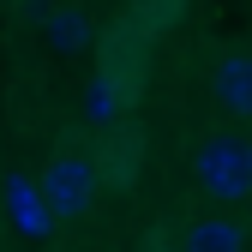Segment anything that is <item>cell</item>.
I'll use <instances>...</instances> for the list:
<instances>
[{
  "label": "cell",
  "mask_w": 252,
  "mask_h": 252,
  "mask_svg": "<svg viewBox=\"0 0 252 252\" xmlns=\"http://www.w3.org/2000/svg\"><path fill=\"white\" fill-rule=\"evenodd\" d=\"M192 174L210 198L222 204H240L252 198V144L246 138H204L198 156H192Z\"/></svg>",
  "instance_id": "cell-1"
},
{
  "label": "cell",
  "mask_w": 252,
  "mask_h": 252,
  "mask_svg": "<svg viewBox=\"0 0 252 252\" xmlns=\"http://www.w3.org/2000/svg\"><path fill=\"white\" fill-rule=\"evenodd\" d=\"M42 198L60 222H78L90 210V198H96V162L90 156H54L42 168Z\"/></svg>",
  "instance_id": "cell-2"
},
{
  "label": "cell",
  "mask_w": 252,
  "mask_h": 252,
  "mask_svg": "<svg viewBox=\"0 0 252 252\" xmlns=\"http://www.w3.org/2000/svg\"><path fill=\"white\" fill-rule=\"evenodd\" d=\"M210 96L222 114L234 120H252V54H222L210 72Z\"/></svg>",
  "instance_id": "cell-3"
},
{
  "label": "cell",
  "mask_w": 252,
  "mask_h": 252,
  "mask_svg": "<svg viewBox=\"0 0 252 252\" xmlns=\"http://www.w3.org/2000/svg\"><path fill=\"white\" fill-rule=\"evenodd\" d=\"M90 42H96V24H90L84 6H54V12H48V48L78 54V48H90Z\"/></svg>",
  "instance_id": "cell-4"
},
{
  "label": "cell",
  "mask_w": 252,
  "mask_h": 252,
  "mask_svg": "<svg viewBox=\"0 0 252 252\" xmlns=\"http://www.w3.org/2000/svg\"><path fill=\"white\" fill-rule=\"evenodd\" d=\"M186 252H246V228L228 216H198L186 228Z\"/></svg>",
  "instance_id": "cell-5"
},
{
  "label": "cell",
  "mask_w": 252,
  "mask_h": 252,
  "mask_svg": "<svg viewBox=\"0 0 252 252\" xmlns=\"http://www.w3.org/2000/svg\"><path fill=\"white\" fill-rule=\"evenodd\" d=\"M42 204H48V198H24V186H18V192H12V216H18V222H12V228H18V234H30V240H42V234L54 228Z\"/></svg>",
  "instance_id": "cell-6"
},
{
  "label": "cell",
  "mask_w": 252,
  "mask_h": 252,
  "mask_svg": "<svg viewBox=\"0 0 252 252\" xmlns=\"http://www.w3.org/2000/svg\"><path fill=\"white\" fill-rule=\"evenodd\" d=\"M180 12V0H138V24L144 30H156V24H168Z\"/></svg>",
  "instance_id": "cell-7"
}]
</instances>
